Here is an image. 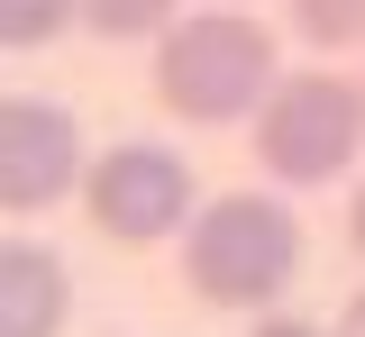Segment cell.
Returning <instances> with one entry per match:
<instances>
[{"instance_id":"cell-9","label":"cell","mask_w":365,"mask_h":337,"mask_svg":"<svg viewBox=\"0 0 365 337\" xmlns=\"http://www.w3.org/2000/svg\"><path fill=\"white\" fill-rule=\"evenodd\" d=\"M292 28L311 46H365V0H292Z\"/></svg>"},{"instance_id":"cell-6","label":"cell","mask_w":365,"mask_h":337,"mask_svg":"<svg viewBox=\"0 0 365 337\" xmlns=\"http://www.w3.org/2000/svg\"><path fill=\"white\" fill-rule=\"evenodd\" d=\"M73 283H64V255L9 237L0 246V337H64Z\"/></svg>"},{"instance_id":"cell-2","label":"cell","mask_w":365,"mask_h":337,"mask_svg":"<svg viewBox=\"0 0 365 337\" xmlns=\"http://www.w3.org/2000/svg\"><path fill=\"white\" fill-rule=\"evenodd\" d=\"M302 274V219L265 192H228L182 228V283L220 310H256Z\"/></svg>"},{"instance_id":"cell-7","label":"cell","mask_w":365,"mask_h":337,"mask_svg":"<svg viewBox=\"0 0 365 337\" xmlns=\"http://www.w3.org/2000/svg\"><path fill=\"white\" fill-rule=\"evenodd\" d=\"M91 37H174V0H73Z\"/></svg>"},{"instance_id":"cell-8","label":"cell","mask_w":365,"mask_h":337,"mask_svg":"<svg viewBox=\"0 0 365 337\" xmlns=\"http://www.w3.org/2000/svg\"><path fill=\"white\" fill-rule=\"evenodd\" d=\"M73 18V0H0V46H55Z\"/></svg>"},{"instance_id":"cell-4","label":"cell","mask_w":365,"mask_h":337,"mask_svg":"<svg viewBox=\"0 0 365 337\" xmlns=\"http://www.w3.org/2000/svg\"><path fill=\"white\" fill-rule=\"evenodd\" d=\"M83 200H91V228L119 237V246H155V237H174L182 219H201L192 210V173H182V155H165V146H110L91 164Z\"/></svg>"},{"instance_id":"cell-10","label":"cell","mask_w":365,"mask_h":337,"mask_svg":"<svg viewBox=\"0 0 365 337\" xmlns=\"http://www.w3.org/2000/svg\"><path fill=\"white\" fill-rule=\"evenodd\" d=\"M338 337H365V291L347 301V319H338Z\"/></svg>"},{"instance_id":"cell-1","label":"cell","mask_w":365,"mask_h":337,"mask_svg":"<svg viewBox=\"0 0 365 337\" xmlns=\"http://www.w3.org/2000/svg\"><path fill=\"white\" fill-rule=\"evenodd\" d=\"M274 92H283L274 37L256 28V18H237V9H201V18H182L174 37L155 46V100H165L174 119L228 128V119L265 109Z\"/></svg>"},{"instance_id":"cell-5","label":"cell","mask_w":365,"mask_h":337,"mask_svg":"<svg viewBox=\"0 0 365 337\" xmlns=\"http://www.w3.org/2000/svg\"><path fill=\"white\" fill-rule=\"evenodd\" d=\"M73 183H91L73 109H55V100H9V109H0V210H9V219L55 210Z\"/></svg>"},{"instance_id":"cell-3","label":"cell","mask_w":365,"mask_h":337,"mask_svg":"<svg viewBox=\"0 0 365 337\" xmlns=\"http://www.w3.org/2000/svg\"><path fill=\"white\" fill-rule=\"evenodd\" d=\"M356 146H365V82H347V73H292L256 109V164L292 192L347 173Z\"/></svg>"},{"instance_id":"cell-12","label":"cell","mask_w":365,"mask_h":337,"mask_svg":"<svg viewBox=\"0 0 365 337\" xmlns=\"http://www.w3.org/2000/svg\"><path fill=\"white\" fill-rule=\"evenodd\" d=\"M347 237H356V255H365V192H356V219H347Z\"/></svg>"},{"instance_id":"cell-11","label":"cell","mask_w":365,"mask_h":337,"mask_svg":"<svg viewBox=\"0 0 365 337\" xmlns=\"http://www.w3.org/2000/svg\"><path fill=\"white\" fill-rule=\"evenodd\" d=\"M256 337H319V328H302V319H274V328H256Z\"/></svg>"}]
</instances>
